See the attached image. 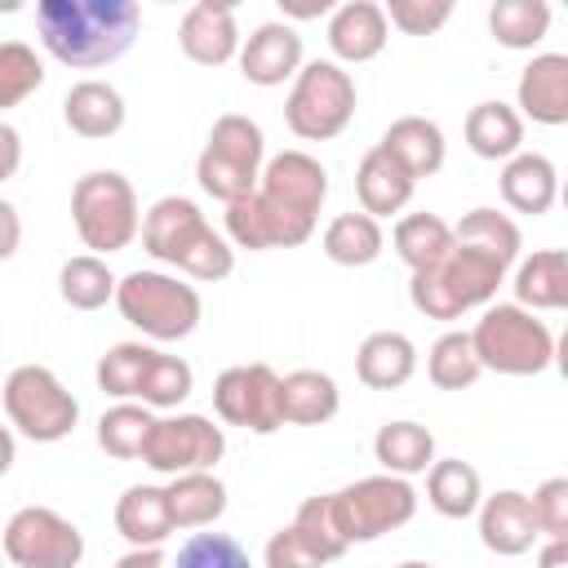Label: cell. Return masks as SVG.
<instances>
[{"instance_id": "43", "label": "cell", "mask_w": 568, "mask_h": 568, "mask_svg": "<svg viewBox=\"0 0 568 568\" xmlns=\"http://www.w3.org/2000/svg\"><path fill=\"white\" fill-rule=\"evenodd\" d=\"M173 568H253V559L231 532H191Z\"/></svg>"}, {"instance_id": "5", "label": "cell", "mask_w": 568, "mask_h": 568, "mask_svg": "<svg viewBox=\"0 0 568 568\" xmlns=\"http://www.w3.org/2000/svg\"><path fill=\"white\" fill-rule=\"evenodd\" d=\"M470 346L479 368L506 373V377H537L555 364V333L546 320L515 302H497L479 315L470 328Z\"/></svg>"}, {"instance_id": "33", "label": "cell", "mask_w": 568, "mask_h": 568, "mask_svg": "<svg viewBox=\"0 0 568 568\" xmlns=\"http://www.w3.org/2000/svg\"><path fill=\"white\" fill-rule=\"evenodd\" d=\"M390 244H395L399 262L417 275V271H430V266H439V262L448 257V248H453V226H448L444 217H435V213H408V217L395 222Z\"/></svg>"}, {"instance_id": "24", "label": "cell", "mask_w": 568, "mask_h": 568, "mask_svg": "<svg viewBox=\"0 0 568 568\" xmlns=\"http://www.w3.org/2000/svg\"><path fill=\"white\" fill-rule=\"evenodd\" d=\"M355 373L368 390H399L417 373V346L395 328L368 333L355 351Z\"/></svg>"}, {"instance_id": "10", "label": "cell", "mask_w": 568, "mask_h": 568, "mask_svg": "<svg viewBox=\"0 0 568 568\" xmlns=\"http://www.w3.org/2000/svg\"><path fill=\"white\" fill-rule=\"evenodd\" d=\"M4 413L9 426L36 444H58L80 422V399L58 382L44 364H18L4 377Z\"/></svg>"}, {"instance_id": "22", "label": "cell", "mask_w": 568, "mask_h": 568, "mask_svg": "<svg viewBox=\"0 0 568 568\" xmlns=\"http://www.w3.org/2000/svg\"><path fill=\"white\" fill-rule=\"evenodd\" d=\"M342 408V390L320 368H293L280 377V422L284 426H324Z\"/></svg>"}, {"instance_id": "26", "label": "cell", "mask_w": 568, "mask_h": 568, "mask_svg": "<svg viewBox=\"0 0 568 568\" xmlns=\"http://www.w3.org/2000/svg\"><path fill=\"white\" fill-rule=\"evenodd\" d=\"M164 501H169V519L173 532L178 528H209L222 519L226 510V484L213 470H191V475H173L164 484Z\"/></svg>"}, {"instance_id": "14", "label": "cell", "mask_w": 568, "mask_h": 568, "mask_svg": "<svg viewBox=\"0 0 568 568\" xmlns=\"http://www.w3.org/2000/svg\"><path fill=\"white\" fill-rule=\"evenodd\" d=\"M213 408L226 426H244L253 435H275L280 422V373L271 364H235L213 382Z\"/></svg>"}, {"instance_id": "34", "label": "cell", "mask_w": 568, "mask_h": 568, "mask_svg": "<svg viewBox=\"0 0 568 568\" xmlns=\"http://www.w3.org/2000/svg\"><path fill=\"white\" fill-rule=\"evenodd\" d=\"M488 31L506 49H537L550 31V4L546 0H497L488 9Z\"/></svg>"}, {"instance_id": "38", "label": "cell", "mask_w": 568, "mask_h": 568, "mask_svg": "<svg viewBox=\"0 0 568 568\" xmlns=\"http://www.w3.org/2000/svg\"><path fill=\"white\" fill-rule=\"evenodd\" d=\"M288 528L302 537V546H306L320 564H333V559H342V555L351 550L346 537H342V528H337V519H333V501H328V493L306 497V501L297 506V515H293Z\"/></svg>"}, {"instance_id": "15", "label": "cell", "mask_w": 568, "mask_h": 568, "mask_svg": "<svg viewBox=\"0 0 568 568\" xmlns=\"http://www.w3.org/2000/svg\"><path fill=\"white\" fill-rule=\"evenodd\" d=\"M240 75L248 84L275 89L302 71V36L288 22H262L248 40H240Z\"/></svg>"}, {"instance_id": "48", "label": "cell", "mask_w": 568, "mask_h": 568, "mask_svg": "<svg viewBox=\"0 0 568 568\" xmlns=\"http://www.w3.org/2000/svg\"><path fill=\"white\" fill-rule=\"evenodd\" d=\"M18 244H22V217L9 200H0V262H9L18 253Z\"/></svg>"}, {"instance_id": "50", "label": "cell", "mask_w": 568, "mask_h": 568, "mask_svg": "<svg viewBox=\"0 0 568 568\" xmlns=\"http://www.w3.org/2000/svg\"><path fill=\"white\" fill-rule=\"evenodd\" d=\"M537 564H541V568H568V537H550V541L541 546Z\"/></svg>"}, {"instance_id": "40", "label": "cell", "mask_w": 568, "mask_h": 568, "mask_svg": "<svg viewBox=\"0 0 568 568\" xmlns=\"http://www.w3.org/2000/svg\"><path fill=\"white\" fill-rule=\"evenodd\" d=\"M453 240H457V244H475V248H484V253H493V257H501V262H515V257H519V226H515L506 213L488 209V204L470 209V213L453 226Z\"/></svg>"}, {"instance_id": "13", "label": "cell", "mask_w": 568, "mask_h": 568, "mask_svg": "<svg viewBox=\"0 0 568 568\" xmlns=\"http://www.w3.org/2000/svg\"><path fill=\"white\" fill-rule=\"evenodd\" d=\"M0 541L13 568H80L84 559V532L49 506L13 510Z\"/></svg>"}, {"instance_id": "32", "label": "cell", "mask_w": 568, "mask_h": 568, "mask_svg": "<svg viewBox=\"0 0 568 568\" xmlns=\"http://www.w3.org/2000/svg\"><path fill=\"white\" fill-rule=\"evenodd\" d=\"M324 257L337 262V266H368L382 257L386 248V235H382V222L368 217V213H337L328 226H324Z\"/></svg>"}, {"instance_id": "53", "label": "cell", "mask_w": 568, "mask_h": 568, "mask_svg": "<svg viewBox=\"0 0 568 568\" xmlns=\"http://www.w3.org/2000/svg\"><path fill=\"white\" fill-rule=\"evenodd\" d=\"M395 568H435V564H426V559H408V564H395Z\"/></svg>"}, {"instance_id": "11", "label": "cell", "mask_w": 568, "mask_h": 568, "mask_svg": "<svg viewBox=\"0 0 568 568\" xmlns=\"http://www.w3.org/2000/svg\"><path fill=\"white\" fill-rule=\"evenodd\" d=\"M333 501V519L346 537V546L355 541H377L382 532H395L404 528L413 515H417V493L408 479L399 475H368V479H355L337 493H328Z\"/></svg>"}, {"instance_id": "23", "label": "cell", "mask_w": 568, "mask_h": 568, "mask_svg": "<svg viewBox=\"0 0 568 568\" xmlns=\"http://www.w3.org/2000/svg\"><path fill=\"white\" fill-rule=\"evenodd\" d=\"M377 146L386 155H395L413 182L444 169V129L435 120H426V115H399V120H390Z\"/></svg>"}, {"instance_id": "42", "label": "cell", "mask_w": 568, "mask_h": 568, "mask_svg": "<svg viewBox=\"0 0 568 568\" xmlns=\"http://www.w3.org/2000/svg\"><path fill=\"white\" fill-rule=\"evenodd\" d=\"M155 346H142V342H120L111 346L102 359H98V386L115 399H138V386H142V368L151 359Z\"/></svg>"}, {"instance_id": "46", "label": "cell", "mask_w": 568, "mask_h": 568, "mask_svg": "<svg viewBox=\"0 0 568 568\" xmlns=\"http://www.w3.org/2000/svg\"><path fill=\"white\" fill-rule=\"evenodd\" d=\"M266 568H324L306 546H302V537L284 524L280 532H271V541H266Z\"/></svg>"}, {"instance_id": "28", "label": "cell", "mask_w": 568, "mask_h": 568, "mask_svg": "<svg viewBox=\"0 0 568 568\" xmlns=\"http://www.w3.org/2000/svg\"><path fill=\"white\" fill-rule=\"evenodd\" d=\"M515 306L524 311H564L568 306V257L564 248H537L515 271Z\"/></svg>"}, {"instance_id": "25", "label": "cell", "mask_w": 568, "mask_h": 568, "mask_svg": "<svg viewBox=\"0 0 568 568\" xmlns=\"http://www.w3.org/2000/svg\"><path fill=\"white\" fill-rule=\"evenodd\" d=\"M555 195H559V173H555V164L541 151H519V155L506 160V169H501V200L515 213L541 217V213H550Z\"/></svg>"}, {"instance_id": "30", "label": "cell", "mask_w": 568, "mask_h": 568, "mask_svg": "<svg viewBox=\"0 0 568 568\" xmlns=\"http://www.w3.org/2000/svg\"><path fill=\"white\" fill-rule=\"evenodd\" d=\"M466 146L479 160H510L524 146V120L506 102H475L466 115Z\"/></svg>"}, {"instance_id": "27", "label": "cell", "mask_w": 568, "mask_h": 568, "mask_svg": "<svg viewBox=\"0 0 568 568\" xmlns=\"http://www.w3.org/2000/svg\"><path fill=\"white\" fill-rule=\"evenodd\" d=\"M115 532L129 546H164L173 537L164 488L160 484H133V488H124L120 501H115Z\"/></svg>"}, {"instance_id": "54", "label": "cell", "mask_w": 568, "mask_h": 568, "mask_svg": "<svg viewBox=\"0 0 568 568\" xmlns=\"http://www.w3.org/2000/svg\"><path fill=\"white\" fill-rule=\"evenodd\" d=\"M0 568H4V564H0Z\"/></svg>"}, {"instance_id": "19", "label": "cell", "mask_w": 568, "mask_h": 568, "mask_svg": "<svg viewBox=\"0 0 568 568\" xmlns=\"http://www.w3.org/2000/svg\"><path fill=\"white\" fill-rule=\"evenodd\" d=\"M390 40L386 13L373 0H346L328 18V49L342 62H373Z\"/></svg>"}, {"instance_id": "2", "label": "cell", "mask_w": 568, "mask_h": 568, "mask_svg": "<svg viewBox=\"0 0 568 568\" xmlns=\"http://www.w3.org/2000/svg\"><path fill=\"white\" fill-rule=\"evenodd\" d=\"M142 9L133 0H40L36 31L40 44L75 71H98L129 53L138 40Z\"/></svg>"}, {"instance_id": "12", "label": "cell", "mask_w": 568, "mask_h": 568, "mask_svg": "<svg viewBox=\"0 0 568 568\" xmlns=\"http://www.w3.org/2000/svg\"><path fill=\"white\" fill-rule=\"evenodd\" d=\"M226 453V430L204 417V413H173L155 417L151 435L142 444V462L155 475H191V470H213Z\"/></svg>"}, {"instance_id": "20", "label": "cell", "mask_w": 568, "mask_h": 568, "mask_svg": "<svg viewBox=\"0 0 568 568\" xmlns=\"http://www.w3.org/2000/svg\"><path fill=\"white\" fill-rule=\"evenodd\" d=\"M62 120H67L71 133H80L89 142L115 138L124 129V98L106 80H80L62 98Z\"/></svg>"}, {"instance_id": "52", "label": "cell", "mask_w": 568, "mask_h": 568, "mask_svg": "<svg viewBox=\"0 0 568 568\" xmlns=\"http://www.w3.org/2000/svg\"><path fill=\"white\" fill-rule=\"evenodd\" d=\"M284 13H293V18H320V13H328V0H320V4H284Z\"/></svg>"}, {"instance_id": "7", "label": "cell", "mask_w": 568, "mask_h": 568, "mask_svg": "<svg viewBox=\"0 0 568 568\" xmlns=\"http://www.w3.org/2000/svg\"><path fill=\"white\" fill-rule=\"evenodd\" d=\"M71 222H75V235L84 240V248H93V257L129 248L142 231L133 182L115 169L84 173L71 186Z\"/></svg>"}, {"instance_id": "41", "label": "cell", "mask_w": 568, "mask_h": 568, "mask_svg": "<svg viewBox=\"0 0 568 568\" xmlns=\"http://www.w3.org/2000/svg\"><path fill=\"white\" fill-rule=\"evenodd\" d=\"M44 84V62L22 40H0V111L27 102Z\"/></svg>"}, {"instance_id": "29", "label": "cell", "mask_w": 568, "mask_h": 568, "mask_svg": "<svg viewBox=\"0 0 568 568\" xmlns=\"http://www.w3.org/2000/svg\"><path fill=\"white\" fill-rule=\"evenodd\" d=\"M426 501L444 515V519H470L484 501V484L479 470L462 457H435L426 470Z\"/></svg>"}, {"instance_id": "3", "label": "cell", "mask_w": 568, "mask_h": 568, "mask_svg": "<svg viewBox=\"0 0 568 568\" xmlns=\"http://www.w3.org/2000/svg\"><path fill=\"white\" fill-rule=\"evenodd\" d=\"M142 248L155 262L178 266L191 280L217 284L235 271V248L226 244V235H217L209 226V217L200 213L195 200L186 195H164L146 209L142 217Z\"/></svg>"}, {"instance_id": "1", "label": "cell", "mask_w": 568, "mask_h": 568, "mask_svg": "<svg viewBox=\"0 0 568 568\" xmlns=\"http://www.w3.org/2000/svg\"><path fill=\"white\" fill-rule=\"evenodd\" d=\"M328 200V169L306 151H280L262 164L257 191L226 204V240L248 253L297 248L315 235Z\"/></svg>"}, {"instance_id": "6", "label": "cell", "mask_w": 568, "mask_h": 568, "mask_svg": "<svg viewBox=\"0 0 568 568\" xmlns=\"http://www.w3.org/2000/svg\"><path fill=\"white\" fill-rule=\"evenodd\" d=\"M115 306L151 342H182L200 328L204 315L195 284L164 271H129L124 280H115Z\"/></svg>"}, {"instance_id": "51", "label": "cell", "mask_w": 568, "mask_h": 568, "mask_svg": "<svg viewBox=\"0 0 568 568\" xmlns=\"http://www.w3.org/2000/svg\"><path fill=\"white\" fill-rule=\"evenodd\" d=\"M13 457H18V439H13V430H9V426H0V479L9 475Z\"/></svg>"}, {"instance_id": "36", "label": "cell", "mask_w": 568, "mask_h": 568, "mask_svg": "<svg viewBox=\"0 0 568 568\" xmlns=\"http://www.w3.org/2000/svg\"><path fill=\"white\" fill-rule=\"evenodd\" d=\"M151 408L146 404H133V399H120L111 404L102 417H98V448L115 462H133L142 457V444L151 435Z\"/></svg>"}, {"instance_id": "37", "label": "cell", "mask_w": 568, "mask_h": 568, "mask_svg": "<svg viewBox=\"0 0 568 568\" xmlns=\"http://www.w3.org/2000/svg\"><path fill=\"white\" fill-rule=\"evenodd\" d=\"M195 390V373L182 355H164V351H151L146 368H142V386H138V399L133 404H146V408H178L186 395Z\"/></svg>"}, {"instance_id": "9", "label": "cell", "mask_w": 568, "mask_h": 568, "mask_svg": "<svg viewBox=\"0 0 568 568\" xmlns=\"http://www.w3.org/2000/svg\"><path fill=\"white\" fill-rule=\"evenodd\" d=\"M351 120H355L351 71H342V62H328V58L302 62V71L293 75L288 102H284V124L302 142H333Z\"/></svg>"}, {"instance_id": "47", "label": "cell", "mask_w": 568, "mask_h": 568, "mask_svg": "<svg viewBox=\"0 0 568 568\" xmlns=\"http://www.w3.org/2000/svg\"><path fill=\"white\" fill-rule=\"evenodd\" d=\"M18 169H22V138L13 124L0 120V182H9Z\"/></svg>"}, {"instance_id": "17", "label": "cell", "mask_w": 568, "mask_h": 568, "mask_svg": "<svg viewBox=\"0 0 568 568\" xmlns=\"http://www.w3.org/2000/svg\"><path fill=\"white\" fill-rule=\"evenodd\" d=\"M475 515H479V541L493 555H506V559L528 555L532 541L541 537L537 532V519H532V501L519 488H501V493L484 497Z\"/></svg>"}, {"instance_id": "44", "label": "cell", "mask_w": 568, "mask_h": 568, "mask_svg": "<svg viewBox=\"0 0 568 568\" xmlns=\"http://www.w3.org/2000/svg\"><path fill=\"white\" fill-rule=\"evenodd\" d=\"M386 27H399L404 36H430L453 18L448 0H390L386 9Z\"/></svg>"}, {"instance_id": "31", "label": "cell", "mask_w": 568, "mask_h": 568, "mask_svg": "<svg viewBox=\"0 0 568 568\" xmlns=\"http://www.w3.org/2000/svg\"><path fill=\"white\" fill-rule=\"evenodd\" d=\"M373 457L382 462V475H422L435 462V435L422 422H386L373 435Z\"/></svg>"}, {"instance_id": "18", "label": "cell", "mask_w": 568, "mask_h": 568, "mask_svg": "<svg viewBox=\"0 0 568 568\" xmlns=\"http://www.w3.org/2000/svg\"><path fill=\"white\" fill-rule=\"evenodd\" d=\"M519 98V120L528 115L532 124H568V58L564 53H537L515 84Z\"/></svg>"}, {"instance_id": "8", "label": "cell", "mask_w": 568, "mask_h": 568, "mask_svg": "<svg viewBox=\"0 0 568 568\" xmlns=\"http://www.w3.org/2000/svg\"><path fill=\"white\" fill-rule=\"evenodd\" d=\"M262 164H266V138H262L257 120H248L240 111H226L209 129V142L195 160V182H200L204 195L231 204V200L257 191Z\"/></svg>"}, {"instance_id": "4", "label": "cell", "mask_w": 568, "mask_h": 568, "mask_svg": "<svg viewBox=\"0 0 568 568\" xmlns=\"http://www.w3.org/2000/svg\"><path fill=\"white\" fill-rule=\"evenodd\" d=\"M510 262L475 248V244H457L448 248V257L430 271H417L408 280V302L426 315V320H462L475 306H488L506 280Z\"/></svg>"}, {"instance_id": "16", "label": "cell", "mask_w": 568, "mask_h": 568, "mask_svg": "<svg viewBox=\"0 0 568 568\" xmlns=\"http://www.w3.org/2000/svg\"><path fill=\"white\" fill-rule=\"evenodd\" d=\"M178 44L191 62L200 67H226L240 53V27H235V9L217 4V0H200L182 13L178 27Z\"/></svg>"}, {"instance_id": "45", "label": "cell", "mask_w": 568, "mask_h": 568, "mask_svg": "<svg viewBox=\"0 0 568 568\" xmlns=\"http://www.w3.org/2000/svg\"><path fill=\"white\" fill-rule=\"evenodd\" d=\"M528 501H532L537 532H546V537H568V479H564V475L546 479Z\"/></svg>"}, {"instance_id": "39", "label": "cell", "mask_w": 568, "mask_h": 568, "mask_svg": "<svg viewBox=\"0 0 568 568\" xmlns=\"http://www.w3.org/2000/svg\"><path fill=\"white\" fill-rule=\"evenodd\" d=\"M426 373H430V382H435L439 390H466V386H475L484 368H479V359H475L470 333H462V328L444 333V337L430 346V355H426Z\"/></svg>"}, {"instance_id": "35", "label": "cell", "mask_w": 568, "mask_h": 568, "mask_svg": "<svg viewBox=\"0 0 568 568\" xmlns=\"http://www.w3.org/2000/svg\"><path fill=\"white\" fill-rule=\"evenodd\" d=\"M58 293L71 311H98L115 297V275L102 257L93 253H80V257H67L62 271H58Z\"/></svg>"}, {"instance_id": "49", "label": "cell", "mask_w": 568, "mask_h": 568, "mask_svg": "<svg viewBox=\"0 0 568 568\" xmlns=\"http://www.w3.org/2000/svg\"><path fill=\"white\" fill-rule=\"evenodd\" d=\"M115 568H169V559L160 546H133L129 555L115 559Z\"/></svg>"}, {"instance_id": "21", "label": "cell", "mask_w": 568, "mask_h": 568, "mask_svg": "<svg viewBox=\"0 0 568 568\" xmlns=\"http://www.w3.org/2000/svg\"><path fill=\"white\" fill-rule=\"evenodd\" d=\"M413 178L404 173V164L395 160V155H386L382 146H373V151H364V160H359V169H355V195H359V213H368V217H390V213H399L408 200H413Z\"/></svg>"}]
</instances>
